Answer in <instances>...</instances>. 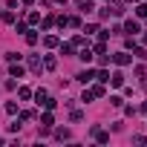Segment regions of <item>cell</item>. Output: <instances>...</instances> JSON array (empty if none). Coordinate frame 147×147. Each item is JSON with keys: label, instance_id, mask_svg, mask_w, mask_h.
I'll return each mask as SVG.
<instances>
[{"label": "cell", "instance_id": "cell-7", "mask_svg": "<svg viewBox=\"0 0 147 147\" xmlns=\"http://www.w3.org/2000/svg\"><path fill=\"white\" fill-rule=\"evenodd\" d=\"M55 3H66V0H55Z\"/></svg>", "mask_w": 147, "mask_h": 147}, {"label": "cell", "instance_id": "cell-4", "mask_svg": "<svg viewBox=\"0 0 147 147\" xmlns=\"http://www.w3.org/2000/svg\"><path fill=\"white\" fill-rule=\"evenodd\" d=\"M110 81H113V84H115V87H121V84H124V75H121V72H115V75H113V78H110Z\"/></svg>", "mask_w": 147, "mask_h": 147}, {"label": "cell", "instance_id": "cell-2", "mask_svg": "<svg viewBox=\"0 0 147 147\" xmlns=\"http://www.w3.org/2000/svg\"><path fill=\"white\" fill-rule=\"evenodd\" d=\"M115 63H130V55H127V52H118V55H115Z\"/></svg>", "mask_w": 147, "mask_h": 147}, {"label": "cell", "instance_id": "cell-1", "mask_svg": "<svg viewBox=\"0 0 147 147\" xmlns=\"http://www.w3.org/2000/svg\"><path fill=\"white\" fill-rule=\"evenodd\" d=\"M78 81H81V84H90V81H92V72H90V69L78 72Z\"/></svg>", "mask_w": 147, "mask_h": 147}, {"label": "cell", "instance_id": "cell-6", "mask_svg": "<svg viewBox=\"0 0 147 147\" xmlns=\"http://www.w3.org/2000/svg\"><path fill=\"white\" fill-rule=\"evenodd\" d=\"M127 32H133V35H136V32H138V23H136V20H127Z\"/></svg>", "mask_w": 147, "mask_h": 147}, {"label": "cell", "instance_id": "cell-3", "mask_svg": "<svg viewBox=\"0 0 147 147\" xmlns=\"http://www.w3.org/2000/svg\"><path fill=\"white\" fill-rule=\"evenodd\" d=\"M9 72H12V78H23V66H12Z\"/></svg>", "mask_w": 147, "mask_h": 147}, {"label": "cell", "instance_id": "cell-5", "mask_svg": "<svg viewBox=\"0 0 147 147\" xmlns=\"http://www.w3.org/2000/svg\"><path fill=\"white\" fill-rule=\"evenodd\" d=\"M78 58H81V61H84V63H90V61H92V52H90V49H84V52H81V55H78Z\"/></svg>", "mask_w": 147, "mask_h": 147}]
</instances>
